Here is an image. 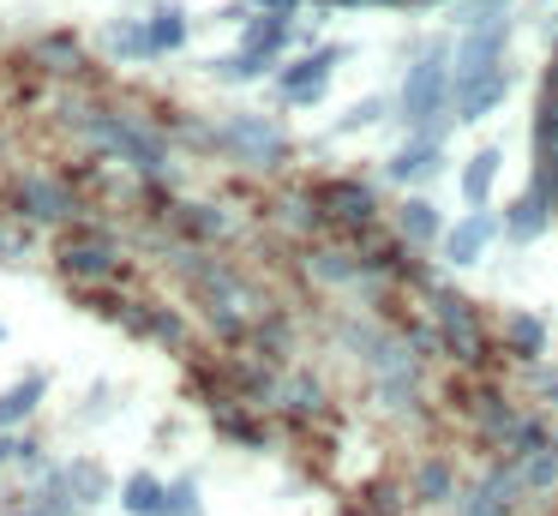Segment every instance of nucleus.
Returning <instances> with one entry per match:
<instances>
[{
  "instance_id": "obj_2",
  "label": "nucleus",
  "mask_w": 558,
  "mask_h": 516,
  "mask_svg": "<svg viewBox=\"0 0 558 516\" xmlns=\"http://www.w3.org/2000/svg\"><path fill=\"white\" fill-rule=\"evenodd\" d=\"M78 127H85V139L97 144L102 156L126 163L133 175H145V180H162V175H169V144H162L157 132L145 127V120L114 115V108H90V115H78Z\"/></svg>"
},
{
  "instance_id": "obj_7",
  "label": "nucleus",
  "mask_w": 558,
  "mask_h": 516,
  "mask_svg": "<svg viewBox=\"0 0 558 516\" xmlns=\"http://www.w3.org/2000/svg\"><path fill=\"white\" fill-rule=\"evenodd\" d=\"M7 204H13V216H25V223H78V192L66 187V180L54 175H25L13 180V192H7Z\"/></svg>"
},
{
  "instance_id": "obj_3",
  "label": "nucleus",
  "mask_w": 558,
  "mask_h": 516,
  "mask_svg": "<svg viewBox=\"0 0 558 516\" xmlns=\"http://www.w3.org/2000/svg\"><path fill=\"white\" fill-rule=\"evenodd\" d=\"M426 300H433V324H438V336H445V360H457V367H481L486 348H493V331L481 324L474 300L469 295H450L445 283L426 288Z\"/></svg>"
},
{
  "instance_id": "obj_8",
  "label": "nucleus",
  "mask_w": 558,
  "mask_h": 516,
  "mask_svg": "<svg viewBox=\"0 0 558 516\" xmlns=\"http://www.w3.org/2000/svg\"><path fill=\"white\" fill-rule=\"evenodd\" d=\"M505 55H510V19L505 12H481V19H469V31H462L457 55H450V72L505 67Z\"/></svg>"
},
{
  "instance_id": "obj_15",
  "label": "nucleus",
  "mask_w": 558,
  "mask_h": 516,
  "mask_svg": "<svg viewBox=\"0 0 558 516\" xmlns=\"http://www.w3.org/2000/svg\"><path fill=\"white\" fill-rule=\"evenodd\" d=\"M498 343H505V355H510V360L534 367V360L546 355V343H553V331H546V319H541V312L510 307V312H505V324H498Z\"/></svg>"
},
{
  "instance_id": "obj_12",
  "label": "nucleus",
  "mask_w": 558,
  "mask_h": 516,
  "mask_svg": "<svg viewBox=\"0 0 558 516\" xmlns=\"http://www.w3.org/2000/svg\"><path fill=\"white\" fill-rule=\"evenodd\" d=\"M522 499V480H517V463H493L469 492H457V516H510Z\"/></svg>"
},
{
  "instance_id": "obj_32",
  "label": "nucleus",
  "mask_w": 558,
  "mask_h": 516,
  "mask_svg": "<svg viewBox=\"0 0 558 516\" xmlns=\"http://www.w3.org/2000/svg\"><path fill=\"white\" fill-rule=\"evenodd\" d=\"M193 511H198V487H193V480H181V487L162 492V516H193Z\"/></svg>"
},
{
  "instance_id": "obj_30",
  "label": "nucleus",
  "mask_w": 558,
  "mask_h": 516,
  "mask_svg": "<svg viewBox=\"0 0 558 516\" xmlns=\"http://www.w3.org/2000/svg\"><path fill=\"white\" fill-rule=\"evenodd\" d=\"M385 96H361V103L349 108V115L337 120V132H366V127H378V120H385Z\"/></svg>"
},
{
  "instance_id": "obj_14",
  "label": "nucleus",
  "mask_w": 558,
  "mask_h": 516,
  "mask_svg": "<svg viewBox=\"0 0 558 516\" xmlns=\"http://www.w3.org/2000/svg\"><path fill=\"white\" fill-rule=\"evenodd\" d=\"M390 228H397L402 247H438V240H445V216H438V204L426 199V192H409V199L390 211Z\"/></svg>"
},
{
  "instance_id": "obj_20",
  "label": "nucleus",
  "mask_w": 558,
  "mask_h": 516,
  "mask_svg": "<svg viewBox=\"0 0 558 516\" xmlns=\"http://www.w3.org/2000/svg\"><path fill=\"white\" fill-rule=\"evenodd\" d=\"M277 67H282V60L265 55V48H234V55L210 60V79H222V84H258V79H277Z\"/></svg>"
},
{
  "instance_id": "obj_21",
  "label": "nucleus",
  "mask_w": 558,
  "mask_h": 516,
  "mask_svg": "<svg viewBox=\"0 0 558 516\" xmlns=\"http://www.w3.org/2000/svg\"><path fill=\"white\" fill-rule=\"evenodd\" d=\"M145 31H150V48H157V55H181L186 36H193V24H186L181 0H157V7H150V19H145Z\"/></svg>"
},
{
  "instance_id": "obj_28",
  "label": "nucleus",
  "mask_w": 558,
  "mask_h": 516,
  "mask_svg": "<svg viewBox=\"0 0 558 516\" xmlns=\"http://www.w3.org/2000/svg\"><path fill=\"white\" fill-rule=\"evenodd\" d=\"M162 492H169V487H162L157 475H133V480L121 487V504H126L133 516H162Z\"/></svg>"
},
{
  "instance_id": "obj_17",
  "label": "nucleus",
  "mask_w": 558,
  "mask_h": 516,
  "mask_svg": "<svg viewBox=\"0 0 558 516\" xmlns=\"http://www.w3.org/2000/svg\"><path fill=\"white\" fill-rule=\"evenodd\" d=\"M498 168H505V151H498V144H481V151H474L469 163H462L457 192H462V204H469V211H486V204H493Z\"/></svg>"
},
{
  "instance_id": "obj_6",
  "label": "nucleus",
  "mask_w": 558,
  "mask_h": 516,
  "mask_svg": "<svg viewBox=\"0 0 558 516\" xmlns=\"http://www.w3.org/2000/svg\"><path fill=\"white\" fill-rule=\"evenodd\" d=\"M342 60H349L342 43H318V48H306V55H294L289 67H277V96L294 103V108L325 103V91H330V79H337Z\"/></svg>"
},
{
  "instance_id": "obj_27",
  "label": "nucleus",
  "mask_w": 558,
  "mask_h": 516,
  "mask_svg": "<svg viewBox=\"0 0 558 516\" xmlns=\"http://www.w3.org/2000/svg\"><path fill=\"white\" fill-rule=\"evenodd\" d=\"M517 480H522V492H553V487H558V439L546 444V451L522 456V463H517Z\"/></svg>"
},
{
  "instance_id": "obj_22",
  "label": "nucleus",
  "mask_w": 558,
  "mask_h": 516,
  "mask_svg": "<svg viewBox=\"0 0 558 516\" xmlns=\"http://www.w3.org/2000/svg\"><path fill=\"white\" fill-rule=\"evenodd\" d=\"M306 276H318V283H361V259H354V247H318L306 252Z\"/></svg>"
},
{
  "instance_id": "obj_37",
  "label": "nucleus",
  "mask_w": 558,
  "mask_h": 516,
  "mask_svg": "<svg viewBox=\"0 0 558 516\" xmlns=\"http://www.w3.org/2000/svg\"><path fill=\"white\" fill-rule=\"evenodd\" d=\"M546 391H553V408H558V372H553V384H546Z\"/></svg>"
},
{
  "instance_id": "obj_26",
  "label": "nucleus",
  "mask_w": 558,
  "mask_h": 516,
  "mask_svg": "<svg viewBox=\"0 0 558 516\" xmlns=\"http://www.w3.org/2000/svg\"><path fill=\"white\" fill-rule=\"evenodd\" d=\"M43 391H49V384H43L37 372H31V379H19L13 391H0V432H7V427H19V420H25L31 408L43 403Z\"/></svg>"
},
{
  "instance_id": "obj_24",
  "label": "nucleus",
  "mask_w": 558,
  "mask_h": 516,
  "mask_svg": "<svg viewBox=\"0 0 558 516\" xmlns=\"http://www.w3.org/2000/svg\"><path fill=\"white\" fill-rule=\"evenodd\" d=\"M109 55L114 60H157V48H150V31H145V19H121V24H109Z\"/></svg>"
},
{
  "instance_id": "obj_18",
  "label": "nucleus",
  "mask_w": 558,
  "mask_h": 516,
  "mask_svg": "<svg viewBox=\"0 0 558 516\" xmlns=\"http://www.w3.org/2000/svg\"><path fill=\"white\" fill-rule=\"evenodd\" d=\"M294 43V12H246L241 19V48H265V55H289Z\"/></svg>"
},
{
  "instance_id": "obj_5",
  "label": "nucleus",
  "mask_w": 558,
  "mask_h": 516,
  "mask_svg": "<svg viewBox=\"0 0 558 516\" xmlns=\"http://www.w3.org/2000/svg\"><path fill=\"white\" fill-rule=\"evenodd\" d=\"M313 199H318V211H325V223L337 228V235H361V228H378V223H385V204H378V192L366 187V180H354V175L318 180Z\"/></svg>"
},
{
  "instance_id": "obj_33",
  "label": "nucleus",
  "mask_w": 558,
  "mask_h": 516,
  "mask_svg": "<svg viewBox=\"0 0 558 516\" xmlns=\"http://www.w3.org/2000/svg\"><path fill=\"white\" fill-rule=\"evenodd\" d=\"M349 516H402V504H390V492H373V504H349Z\"/></svg>"
},
{
  "instance_id": "obj_10",
  "label": "nucleus",
  "mask_w": 558,
  "mask_h": 516,
  "mask_svg": "<svg viewBox=\"0 0 558 516\" xmlns=\"http://www.w3.org/2000/svg\"><path fill=\"white\" fill-rule=\"evenodd\" d=\"M54 264H61L73 283H109V276H121V252H114V240L90 235V228H73V235L61 240V252H54Z\"/></svg>"
},
{
  "instance_id": "obj_16",
  "label": "nucleus",
  "mask_w": 558,
  "mask_h": 516,
  "mask_svg": "<svg viewBox=\"0 0 558 516\" xmlns=\"http://www.w3.org/2000/svg\"><path fill=\"white\" fill-rule=\"evenodd\" d=\"M498 223H505V240H517V247H534V240L546 235V228H553V204L541 199V192H517V199L505 204V216H498Z\"/></svg>"
},
{
  "instance_id": "obj_36",
  "label": "nucleus",
  "mask_w": 558,
  "mask_h": 516,
  "mask_svg": "<svg viewBox=\"0 0 558 516\" xmlns=\"http://www.w3.org/2000/svg\"><path fill=\"white\" fill-rule=\"evenodd\" d=\"M19 247H25V240H19L13 228H0V252H19Z\"/></svg>"
},
{
  "instance_id": "obj_1",
  "label": "nucleus",
  "mask_w": 558,
  "mask_h": 516,
  "mask_svg": "<svg viewBox=\"0 0 558 516\" xmlns=\"http://www.w3.org/2000/svg\"><path fill=\"white\" fill-rule=\"evenodd\" d=\"M397 120L409 132H445L450 120V48L445 43H421L402 67V91H397Z\"/></svg>"
},
{
  "instance_id": "obj_19",
  "label": "nucleus",
  "mask_w": 558,
  "mask_h": 516,
  "mask_svg": "<svg viewBox=\"0 0 558 516\" xmlns=\"http://www.w3.org/2000/svg\"><path fill=\"white\" fill-rule=\"evenodd\" d=\"M31 60H43V72H61V79H78V72L90 67L85 43H78V36H66V31H49V36H37V48H31Z\"/></svg>"
},
{
  "instance_id": "obj_31",
  "label": "nucleus",
  "mask_w": 558,
  "mask_h": 516,
  "mask_svg": "<svg viewBox=\"0 0 558 516\" xmlns=\"http://www.w3.org/2000/svg\"><path fill=\"white\" fill-rule=\"evenodd\" d=\"M66 487H73V499H102L109 480H102L97 463H73V468H66Z\"/></svg>"
},
{
  "instance_id": "obj_9",
  "label": "nucleus",
  "mask_w": 558,
  "mask_h": 516,
  "mask_svg": "<svg viewBox=\"0 0 558 516\" xmlns=\"http://www.w3.org/2000/svg\"><path fill=\"white\" fill-rule=\"evenodd\" d=\"M510 96V67H486V72H450V120H486L498 103Z\"/></svg>"
},
{
  "instance_id": "obj_35",
  "label": "nucleus",
  "mask_w": 558,
  "mask_h": 516,
  "mask_svg": "<svg viewBox=\"0 0 558 516\" xmlns=\"http://www.w3.org/2000/svg\"><path fill=\"white\" fill-rule=\"evenodd\" d=\"M31 444H19V439H7V432H0V463H13V456H25Z\"/></svg>"
},
{
  "instance_id": "obj_29",
  "label": "nucleus",
  "mask_w": 558,
  "mask_h": 516,
  "mask_svg": "<svg viewBox=\"0 0 558 516\" xmlns=\"http://www.w3.org/2000/svg\"><path fill=\"white\" fill-rule=\"evenodd\" d=\"M181 228L198 240H217V235H229V216L217 204H181Z\"/></svg>"
},
{
  "instance_id": "obj_34",
  "label": "nucleus",
  "mask_w": 558,
  "mask_h": 516,
  "mask_svg": "<svg viewBox=\"0 0 558 516\" xmlns=\"http://www.w3.org/2000/svg\"><path fill=\"white\" fill-rule=\"evenodd\" d=\"M246 7H253V12H294L301 0H246Z\"/></svg>"
},
{
  "instance_id": "obj_23",
  "label": "nucleus",
  "mask_w": 558,
  "mask_h": 516,
  "mask_svg": "<svg viewBox=\"0 0 558 516\" xmlns=\"http://www.w3.org/2000/svg\"><path fill=\"white\" fill-rule=\"evenodd\" d=\"M414 499L421 504H450L457 499V468H450L445 456H426V463L414 468Z\"/></svg>"
},
{
  "instance_id": "obj_11",
  "label": "nucleus",
  "mask_w": 558,
  "mask_h": 516,
  "mask_svg": "<svg viewBox=\"0 0 558 516\" xmlns=\"http://www.w3.org/2000/svg\"><path fill=\"white\" fill-rule=\"evenodd\" d=\"M438 168H445V132H409L385 156V180H397V187H426Z\"/></svg>"
},
{
  "instance_id": "obj_25",
  "label": "nucleus",
  "mask_w": 558,
  "mask_h": 516,
  "mask_svg": "<svg viewBox=\"0 0 558 516\" xmlns=\"http://www.w3.org/2000/svg\"><path fill=\"white\" fill-rule=\"evenodd\" d=\"M270 396H277L289 415H301V420L325 415V384H318V379H289V384H277Z\"/></svg>"
},
{
  "instance_id": "obj_13",
  "label": "nucleus",
  "mask_w": 558,
  "mask_h": 516,
  "mask_svg": "<svg viewBox=\"0 0 558 516\" xmlns=\"http://www.w3.org/2000/svg\"><path fill=\"white\" fill-rule=\"evenodd\" d=\"M498 235H505V223H498L493 211H469V216H457V228H445L438 252H445L450 271H469V264L486 259V247H493Z\"/></svg>"
},
{
  "instance_id": "obj_4",
  "label": "nucleus",
  "mask_w": 558,
  "mask_h": 516,
  "mask_svg": "<svg viewBox=\"0 0 558 516\" xmlns=\"http://www.w3.org/2000/svg\"><path fill=\"white\" fill-rule=\"evenodd\" d=\"M217 144L229 156H241L246 168H277L282 156H289V132L277 127L270 115H253V108H241V115H229L217 127Z\"/></svg>"
}]
</instances>
